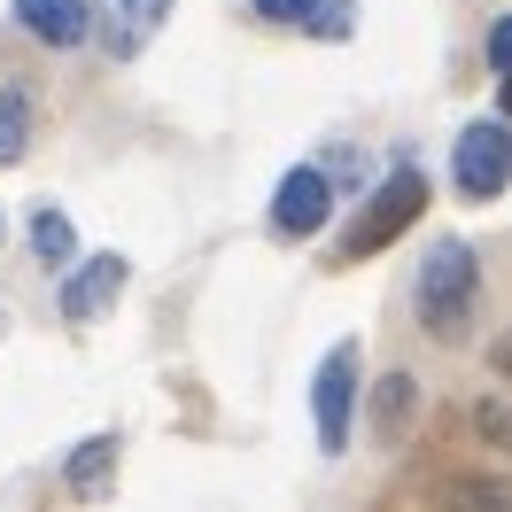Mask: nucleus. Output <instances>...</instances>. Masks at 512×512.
<instances>
[{"label": "nucleus", "mask_w": 512, "mask_h": 512, "mask_svg": "<svg viewBox=\"0 0 512 512\" xmlns=\"http://www.w3.org/2000/svg\"><path fill=\"white\" fill-rule=\"evenodd\" d=\"M512 63V16H497L489 24V70H505Z\"/></svg>", "instance_id": "4468645a"}, {"label": "nucleus", "mask_w": 512, "mask_h": 512, "mask_svg": "<svg viewBox=\"0 0 512 512\" xmlns=\"http://www.w3.org/2000/svg\"><path fill=\"white\" fill-rule=\"evenodd\" d=\"M303 8H311V0H256V16H272V24H295Z\"/></svg>", "instance_id": "2eb2a0df"}, {"label": "nucleus", "mask_w": 512, "mask_h": 512, "mask_svg": "<svg viewBox=\"0 0 512 512\" xmlns=\"http://www.w3.org/2000/svg\"><path fill=\"white\" fill-rule=\"evenodd\" d=\"M419 326L435 334V342H458L466 319H474V295H481V264L466 241H435L427 264H419Z\"/></svg>", "instance_id": "f257e3e1"}, {"label": "nucleus", "mask_w": 512, "mask_h": 512, "mask_svg": "<svg viewBox=\"0 0 512 512\" xmlns=\"http://www.w3.org/2000/svg\"><path fill=\"white\" fill-rule=\"evenodd\" d=\"M109 474H117V435L78 443V450H70V466H63V481L78 489V497H101V489H109Z\"/></svg>", "instance_id": "1a4fd4ad"}, {"label": "nucleus", "mask_w": 512, "mask_h": 512, "mask_svg": "<svg viewBox=\"0 0 512 512\" xmlns=\"http://www.w3.org/2000/svg\"><path fill=\"white\" fill-rule=\"evenodd\" d=\"M24 148H32V101L0 94V163H16Z\"/></svg>", "instance_id": "9d476101"}, {"label": "nucleus", "mask_w": 512, "mask_h": 512, "mask_svg": "<svg viewBox=\"0 0 512 512\" xmlns=\"http://www.w3.org/2000/svg\"><path fill=\"white\" fill-rule=\"evenodd\" d=\"M350 404H357V350L342 342V350H326L319 388H311V419H319L326 458H334V450H350Z\"/></svg>", "instance_id": "20e7f679"}, {"label": "nucleus", "mask_w": 512, "mask_h": 512, "mask_svg": "<svg viewBox=\"0 0 512 512\" xmlns=\"http://www.w3.org/2000/svg\"><path fill=\"white\" fill-rule=\"evenodd\" d=\"M404 412H412V381L388 373V381H381V427H404Z\"/></svg>", "instance_id": "ddd939ff"}, {"label": "nucleus", "mask_w": 512, "mask_h": 512, "mask_svg": "<svg viewBox=\"0 0 512 512\" xmlns=\"http://www.w3.org/2000/svg\"><path fill=\"white\" fill-rule=\"evenodd\" d=\"M326 210H334V179H326L319 163H295L288 179H280V194H272V225L288 233V241H303V233H319Z\"/></svg>", "instance_id": "39448f33"}, {"label": "nucleus", "mask_w": 512, "mask_h": 512, "mask_svg": "<svg viewBox=\"0 0 512 512\" xmlns=\"http://www.w3.org/2000/svg\"><path fill=\"white\" fill-rule=\"evenodd\" d=\"M171 0H109V55H140V39L163 24Z\"/></svg>", "instance_id": "6e6552de"}, {"label": "nucleus", "mask_w": 512, "mask_h": 512, "mask_svg": "<svg viewBox=\"0 0 512 512\" xmlns=\"http://www.w3.org/2000/svg\"><path fill=\"white\" fill-rule=\"evenodd\" d=\"M32 249L47 256V264H70V256H78V233H70L63 210H39L32 218Z\"/></svg>", "instance_id": "9b49d317"}, {"label": "nucleus", "mask_w": 512, "mask_h": 512, "mask_svg": "<svg viewBox=\"0 0 512 512\" xmlns=\"http://www.w3.org/2000/svg\"><path fill=\"white\" fill-rule=\"evenodd\" d=\"M16 24L39 39V47H78L94 32V8L86 0H16Z\"/></svg>", "instance_id": "0eeeda50"}, {"label": "nucleus", "mask_w": 512, "mask_h": 512, "mask_svg": "<svg viewBox=\"0 0 512 512\" xmlns=\"http://www.w3.org/2000/svg\"><path fill=\"white\" fill-rule=\"evenodd\" d=\"M70 264H78V256H70ZM117 295H125V256H86V264L63 280V295H55V303H63L70 326H86V319H101Z\"/></svg>", "instance_id": "423d86ee"}, {"label": "nucleus", "mask_w": 512, "mask_h": 512, "mask_svg": "<svg viewBox=\"0 0 512 512\" xmlns=\"http://www.w3.org/2000/svg\"><path fill=\"white\" fill-rule=\"evenodd\" d=\"M505 179H512V140H505V125H497V117L466 125V132H458V194H466V202H497Z\"/></svg>", "instance_id": "7ed1b4c3"}, {"label": "nucleus", "mask_w": 512, "mask_h": 512, "mask_svg": "<svg viewBox=\"0 0 512 512\" xmlns=\"http://www.w3.org/2000/svg\"><path fill=\"white\" fill-rule=\"evenodd\" d=\"M419 210H427V179H419V171H396V179H381V187H373V202H365V218L342 233V256H373V249H388V241H396V233H404Z\"/></svg>", "instance_id": "f03ea898"}, {"label": "nucleus", "mask_w": 512, "mask_h": 512, "mask_svg": "<svg viewBox=\"0 0 512 512\" xmlns=\"http://www.w3.org/2000/svg\"><path fill=\"white\" fill-rule=\"evenodd\" d=\"M295 24H303V32H311V39H350V32H357L350 0H311V8L295 16Z\"/></svg>", "instance_id": "f8f14e48"}]
</instances>
